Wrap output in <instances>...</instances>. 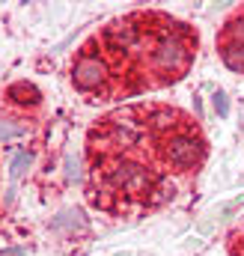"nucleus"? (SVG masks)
I'll return each instance as SVG.
<instances>
[{
  "label": "nucleus",
  "mask_w": 244,
  "mask_h": 256,
  "mask_svg": "<svg viewBox=\"0 0 244 256\" xmlns=\"http://www.w3.org/2000/svg\"><path fill=\"white\" fill-rule=\"evenodd\" d=\"M84 155L90 206L108 218H143L202 170L208 140L182 108L134 102L92 122Z\"/></svg>",
  "instance_id": "1"
},
{
  "label": "nucleus",
  "mask_w": 244,
  "mask_h": 256,
  "mask_svg": "<svg viewBox=\"0 0 244 256\" xmlns=\"http://www.w3.org/2000/svg\"><path fill=\"white\" fill-rule=\"evenodd\" d=\"M200 51V33L161 9H134L98 27L68 68L74 92L90 104H114L179 84Z\"/></svg>",
  "instance_id": "2"
},
{
  "label": "nucleus",
  "mask_w": 244,
  "mask_h": 256,
  "mask_svg": "<svg viewBox=\"0 0 244 256\" xmlns=\"http://www.w3.org/2000/svg\"><path fill=\"white\" fill-rule=\"evenodd\" d=\"M218 54L232 72L244 74V6L224 21L218 33Z\"/></svg>",
  "instance_id": "3"
},
{
  "label": "nucleus",
  "mask_w": 244,
  "mask_h": 256,
  "mask_svg": "<svg viewBox=\"0 0 244 256\" xmlns=\"http://www.w3.org/2000/svg\"><path fill=\"white\" fill-rule=\"evenodd\" d=\"M6 98H12V102H18V104H30V108H36L42 96H39V90H36L33 84L18 80V84H12V86L6 90Z\"/></svg>",
  "instance_id": "4"
},
{
  "label": "nucleus",
  "mask_w": 244,
  "mask_h": 256,
  "mask_svg": "<svg viewBox=\"0 0 244 256\" xmlns=\"http://www.w3.org/2000/svg\"><path fill=\"white\" fill-rule=\"evenodd\" d=\"M226 250H230V256H244V220L230 232V238H226Z\"/></svg>",
  "instance_id": "5"
},
{
  "label": "nucleus",
  "mask_w": 244,
  "mask_h": 256,
  "mask_svg": "<svg viewBox=\"0 0 244 256\" xmlns=\"http://www.w3.org/2000/svg\"><path fill=\"white\" fill-rule=\"evenodd\" d=\"M27 164H30V155H27V152H21V155H18V161L12 164V176L18 179V176L24 173V167H27Z\"/></svg>",
  "instance_id": "6"
},
{
  "label": "nucleus",
  "mask_w": 244,
  "mask_h": 256,
  "mask_svg": "<svg viewBox=\"0 0 244 256\" xmlns=\"http://www.w3.org/2000/svg\"><path fill=\"white\" fill-rule=\"evenodd\" d=\"M214 110H218L220 116H226V114H230V108H226V96H224L220 90L214 92Z\"/></svg>",
  "instance_id": "7"
},
{
  "label": "nucleus",
  "mask_w": 244,
  "mask_h": 256,
  "mask_svg": "<svg viewBox=\"0 0 244 256\" xmlns=\"http://www.w3.org/2000/svg\"><path fill=\"white\" fill-rule=\"evenodd\" d=\"M0 256H24V248H12V250H0Z\"/></svg>",
  "instance_id": "8"
}]
</instances>
